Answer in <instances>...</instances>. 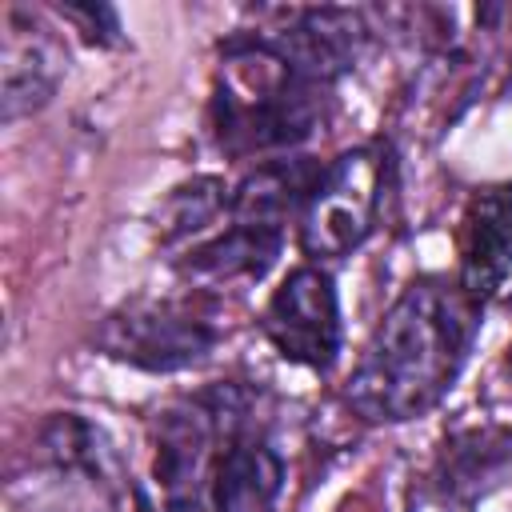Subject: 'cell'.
<instances>
[{
  "label": "cell",
  "instance_id": "obj_1",
  "mask_svg": "<svg viewBox=\"0 0 512 512\" xmlns=\"http://www.w3.org/2000/svg\"><path fill=\"white\" fill-rule=\"evenodd\" d=\"M476 328L480 304H472L456 280H408L368 332L344 380V404L368 424H408L428 416L456 388Z\"/></svg>",
  "mask_w": 512,
  "mask_h": 512
},
{
  "label": "cell",
  "instance_id": "obj_2",
  "mask_svg": "<svg viewBox=\"0 0 512 512\" xmlns=\"http://www.w3.org/2000/svg\"><path fill=\"white\" fill-rule=\"evenodd\" d=\"M328 92L300 76L260 32L228 36L208 104L212 140L236 160L288 156L324 124Z\"/></svg>",
  "mask_w": 512,
  "mask_h": 512
},
{
  "label": "cell",
  "instance_id": "obj_3",
  "mask_svg": "<svg viewBox=\"0 0 512 512\" xmlns=\"http://www.w3.org/2000/svg\"><path fill=\"white\" fill-rule=\"evenodd\" d=\"M224 328L204 296H136L112 308L96 328V352L136 372L168 376L204 364Z\"/></svg>",
  "mask_w": 512,
  "mask_h": 512
},
{
  "label": "cell",
  "instance_id": "obj_4",
  "mask_svg": "<svg viewBox=\"0 0 512 512\" xmlns=\"http://www.w3.org/2000/svg\"><path fill=\"white\" fill-rule=\"evenodd\" d=\"M392 156L384 144H356L328 160L300 212V252L308 264H332L352 256L380 224Z\"/></svg>",
  "mask_w": 512,
  "mask_h": 512
},
{
  "label": "cell",
  "instance_id": "obj_5",
  "mask_svg": "<svg viewBox=\"0 0 512 512\" xmlns=\"http://www.w3.org/2000/svg\"><path fill=\"white\" fill-rule=\"evenodd\" d=\"M32 512H116L120 464L100 424L80 412H56L32 440Z\"/></svg>",
  "mask_w": 512,
  "mask_h": 512
},
{
  "label": "cell",
  "instance_id": "obj_6",
  "mask_svg": "<svg viewBox=\"0 0 512 512\" xmlns=\"http://www.w3.org/2000/svg\"><path fill=\"white\" fill-rule=\"evenodd\" d=\"M260 332L284 364L328 372L344 352V316L332 272L324 264H296L264 300Z\"/></svg>",
  "mask_w": 512,
  "mask_h": 512
},
{
  "label": "cell",
  "instance_id": "obj_7",
  "mask_svg": "<svg viewBox=\"0 0 512 512\" xmlns=\"http://www.w3.org/2000/svg\"><path fill=\"white\" fill-rule=\"evenodd\" d=\"M68 76V48L56 28L12 4L4 8V44H0V116L16 124L44 104H52L60 80Z\"/></svg>",
  "mask_w": 512,
  "mask_h": 512
},
{
  "label": "cell",
  "instance_id": "obj_8",
  "mask_svg": "<svg viewBox=\"0 0 512 512\" xmlns=\"http://www.w3.org/2000/svg\"><path fill=\"white\" fill-rule=\"evenodd\" d=\"M300 76L332 88L348 76L368 44V24L352 8H296L284 12V24L260 32Z\"/></svg>",
  "mask_w": 512,
  "mask_h": 512
},
{
  "label": "cell",
  "instance_id": "obj_9",
  "mask_svg": "<svg viewBox=\"0 0 512 512\" xmlns=\"http://www.w3.org/2000/svg\"><path fill=\"white\" fill-rule=\"evenodd\" d=\"M512 272V184H484L464 200L456 228V284L488 304Z\"/></svg>",
  "mask_w": 512,
  "mask_h": 512
},
{
  "label": "cell",
  "instance_id": "obj_10",
  "mask_svg": "<svg viewBox=\"0 0 512 512\" xmlns=\"http://www.w3.org/2000/svg\"><path fill=\"white\" fill-rule=\"evenodd\" d=\"M280 488H284V456L256 424V416H244L220 440L208 480V504L212 512H272Z\"/></svg>",
  "mask_w": 512,
  "mask_h": 512
},
{
  "label": "cell",
  "instance_id": "obj_11",
  "mask_svg": "<svg viewBox=\"0 0 512 512\" xmlns=\"http://www.w3.org/2000/svg\"><path fill=\"white\" fill-rule=\"evenodd\" d=\"M284 236H288V228L224 216V228L204 236L200 244H192L176 260V272L200 292L224 288V284H236V280H260L280 260Z\"/></svg>",
  "mask_w": 512,
  "mask_h": 512
},
{
  "label": "cell",
  "instance_id": "obj_12",
  "mask_svg": "<svg viewBox=\"0 0 512 512\" xmlns=\"http://www.w3.org/2000/svg\"><path fill=\"white\" fill-rule=\"evenodd\" d=\"M512 460V428H468L460 436H452L436 460V488L444 500H476L484 496L496 476L504 472V464Z\"/></svg>",
  "mask_w": 512,
  "mask_h": 512
},
{
  "label": "cell",
  "instance_id": "obj_13",
  "mask_svg": "<svg viewBox=\"0 0 512 512\" xmlns=\"http://www.w3.org/2000/svg\"><path fill=\"white\" fill-rule=\"evenodd\" d=\"M228 196H232V188L220 176H196V180L172 188V196L160 208V240L180 244L188 236H200L208 224L228 216Z\"/></svg>",
  "mask_w": 512,
  "mask_h": 512
},
{
  "label": "cell",
  "instance_id": "obj_14",
  "mask_svg": "<svg viewBox=\"0 0 512 512\" xmlns=\"http://www.w3.org/2000/svg\"><path fill=\"white\" fill-rule=\"evenodd\" d=\"M56 16H60L68 28H76V32H80L88 44H96V48H112V44L124 40L120 16H116V8H108V4H60Z\"/></svg>",
  "mask_w": 512,
  "mask_h": 512
},
{
  "label": "cell",
  "instance_id": "obj_15",
  "mask_svg": "<svg viewBox=\"0 0 512 512\" xmlns=\"http://www.w3.org/2000/svg\"><path fill=\"white\" fill-rule=\"evenodd\" d=\"M504 372H508V380H512V344H508V356H504Z\"/></svg>",
  "mask_w": 512,
  "mask_h": 512
}]
</instances>
